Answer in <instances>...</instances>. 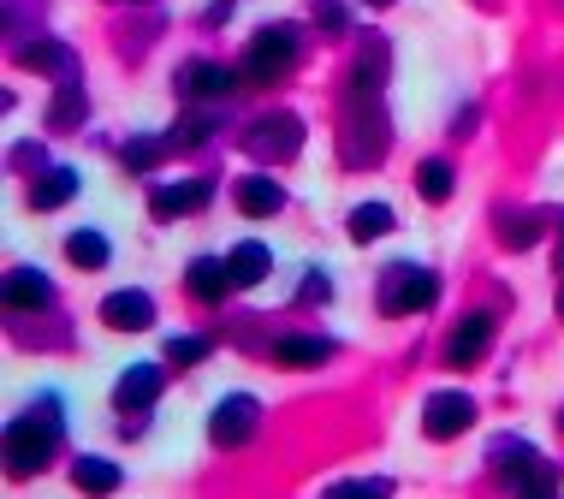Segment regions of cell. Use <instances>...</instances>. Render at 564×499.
Listing matches in <instances>:
<instances>
[{
  "label": "cell",
  "mask_w": 564,
  "mask_h": 499,
  "mask_svg": "<svg viewBox=\"0 0 564 499\" xmlns=\"http://www.w3.org/2000/svg\"><path fill=\"white\" fill-rule=\"evenodd\" d=\"M54 446H59V404H54V399H42L36 411L19 416V422L7 429V470H12V476H36V470H48Z\"/></svg>",
  "instance_id": "1"
},
{
  "label": "cell",
  "mask_w": 564,
  "mask_h": 499,
  "mask_svg": "<svg viewBox=\"0 0 564 499\" xmlns=\"http://www.w3.org/2000/svg\"><path fill=\"white\" fill-rule=\"evenodd\" d=\"M292 66H297V30L292 24L256 30L250 54H243V78H250V84H273V78H285Z\"/></svg>",
  "instance_id": "2"
},
{
  "label": "cell",
  "mask_w": 564,
  "mask_h": 499,
  "mask_svg": "<svg viewBox=\"0 0 564 499\" xmlns=\"http://www.w3.org/2000/svg\"><path fill=\"white\" fill-rule=\"evenodd\" d=\"M434 297H440V280L416 262L387 268V280H380V310L387 315H416V310H429Z\"/></svg>",
  "instance_id": "3"
},
{
  "label": "cell",
  "mask_w": 564,
  "mask_h": 499,
  "mask_svg": "<svg viewBox=\"0 0 564 499\" xmlns=\"http://www.w3.org/2000/svg\"><path fill=\"white\" fill-rule=\"evenodd\" d=\"M469 422H476V399H469V392H434V399L422 404V434H429V441H457Z\"/></svg>",
  "instance_id": "4"
},
{
  "label": "cell",
  "mask_w": 564,
  "mask_h": 499,
  "mask_svg": "<svg viewBox=\"0 0 564 499\" xmlns=\"http://www.w3.org/2000/svg\"><path fill=\"white\" fill-rule=\"evenodd\" d=\"M243 143H250L256 161H292L297 143H303V126H297L292 113H273V119H256Z\"/></svg>",
  "instance_id": "5"
},
{
  "label": "cell",
  "mask_w": 564,
  "mask_h": 499,
  "mask_svg": "<svg viewBox=\"0 0 564 499\" xmlns=\"http://www.w3.org/2000/svg\"><path fill=\"white\" fill-rule=\"evenodd\" d=\"M256 416H262V404H256L250 392H232V399H220V411L208 416V441L215 446H243L256 434Z\"/></svg>",
  "instance_id": "6"
},
{
  "label": "cell",
  "mask_w": 564,
  "mask_h": 499,
  "mask_svg": "<svg viewBox=\"0 0 564 499\" xmlns=\"http://www.w3.org/2000/svg\"><path fill=\"white\" fill-rule=\"evenodd\" d=\"M494 464H511V481H517V488H529V493H553L558 488V470H553V464H541L523 441H494Z\"/></svg>",
  "instance_id": "7"
},
{
  "label": "cell",
  "mask_w": 564,
  "mask_h": 499,
  "mask_svg": "<svg viewBox=\"0 0 564 499\" xmlns=\"http://www.w3.org/2000/svg\"><path fill=\"white\" fill-rule=\"evenodd\" d=\"M487 345H494V315H464V322L452 327V339H446V362L452 369H476V362L487 357Z\"/></svg>",
  "instance_id": "8"
},
{
  "label": "cell",
  "mask_w": 564,
  "mask_h": 499,
  "mask_svg": "<svg viewBox=\"0 0 564 499\" xmlns=\"http://www.w3.org/2000/svg\"><path fill=\"white\" fill-rule=\"evenodd\" d=\"M208 196H215L208 178H185V185H161L155 196H149V208H155V220H178V215H196Z\"/></svg>",
  "instance_id": "9"
},
{
  "label": "cell",
  "mask_w": 564,
  "mask_h": 499,
  "mask_svg": "<svg viewBox=\"0 0 564 499\" xmlns=\"http://www.w3.org/2000/svg\"><path fill=\"white\" fill-rule=\"evenodd\" d=\"M232 89H238V72L215 66V59H191V66L178 72V96L208 101V96H232Z\"/></svg>",
  "instance_id": "10"
},
{
  "label": "cell",
  "mask_w": 564,
  "mask_h": 499,
  "mask_svg": "<svg viewBox=\"0 0 564 499\" xmlns=\"http://www.w3.org/2000/svg\"><path fill=\"white\" fill-rule=\"evenodd\" d=\"M101 322L113 333H143V327H155V304H149V292H113L101 304Z\"/></svg>",
  "instance_id": "11"
},
{
  "label": "cell",
  "mask_w": 564,
  "mask_h": 499,
  "mask_svg": "<svg viewBox=\"0 0 564 499\" xmlns=\"http://www.w3.org/2000/svg\"><path fill=\"white\" fill-rule=\"evenodd\" d=\"M191 297H196V304H220V297L226 292H232V262H220V256H196V262H191Z\"/></svg>",
  "instance_id": "12"
},
{
  "label": "cell",
  "mask_w": 564,
  "mask_h": 499,
  "mask_svg": "<svg viewBox=\"0 0 564 499\" xmlns=\"http://www.w3.org/2000/svg\"><path fill=\"white\" fill-rule=\"evenodd\" d=\"M155 399H161V369L155 362H137V369L119 375V387H113L119 411H143V404H155Z\"/></svg>",
  "instance_id": "13"
},
{
  "label": "cell",
  "mask_w": 564,
  "mask_h": 499,
  "mask_svg": "<svg viewBox=\"0 0 564 499\" xmlns=\"http://www.w3.org/2000/svg\"><path fill=\"white\" fill-rule=\"evenodd\" d=\"M238 208L250 220H268V215H280V208H285V191L273 185L268 173H250V178H238Z\"/></svg>",
  "instance_id": "14"
},
{
  "label": "cell",
  "mask_w": 564,
  "mask_h": 499,
  "mask_svg": "<svg viewBox=\"0 0 564 499\" xmlns=\"http://www.w3.org/2000/svg\"><path fill=\"white\" fill-rule=\"evenodd\" d=\"M72 196H78V173H72V166H48V173L30 185V208H36V215H48V208L72 203Z\"/></svg>",
  "instance_id": "15"
},
{
  "label": "cell",
  "mask_w": 564,
  "mask_h": 499,
  "mask_svg": "<svg viewBox=\"0 0 564 499\" xmlns=\"http://www.w3.org/2000/svg\"><path fill=\"white\" fill-rule=\"evenodd\" d=\"M54 297L48 274H36V268H12L7 274V310H42Z\"/></svg>",
  "instance_id": "16"
},
{
  "label": "cell",
  "mask_w": 564,
  "mask_h": 499,
  "mask_svg": "<svg viewBox=\"0 0 564 499\" xmlns=\"http://www.w3.org/2000/svg\"><path fill=\"white\" fill-rule=\"evenodd\" d=\"M19 59L24 66H36V72H48V78H78V59H72V48L66 42H30V48H19Z\"/></svg>",
  "instance_id": "17"
},
{
  "label": "cell",
  "mask_w": 564,
  "mask_h": 499,
  "mask_svg": "<svg viewBox=\"0 0 564 499\" xmlns=\"http://www.w3.org/2000/svg\"><path fill=\"white\" fill-rule=\"evenodd\" d=\"M327 339H273V362H285V369H315V362H327Z\"/></svg>",
  "instance_id": "18"
},
{
  "label": "cell",
  "mask_w": 564,
  "mask_h": 499,
  "mask_svg": "<svg viewBox=\"0 0 564 499\" xmlns=\"http://www.w3.org/2000/svg\"><path fill=\"white\" fill-rule=\"evenodd\" d=\"M72 481H78L84 493H113L126 476H119V464H108V458H78L72 464Z\"/></svg>",
  "instance_id": "19"
},
{
  "label": "cell",
  "mask_w": 564,
  "mask_h": 499,
  "mask_svg": "<svg viewBox=\"0 0 564 499\" xmlns=\"http://www.w3.org/2000/svg\"><path fill=\"white\" fill-rule=\"evenodd\" d=\"M226 262H232V280H238V285H262L273 256H268V245H256V238H250V245H238Z\"/></svg>",
  "instance_id": "20"
},
{
  "label": "cell",
  "mask_w": 564,
  "mask_h": 499,
  "mask_svg": "<svg viewBox=\"0 0 564 499\" xmlns=\"http://www.w3.org/2000/svg\"><path fill=\"white\" fill-rule=\"evenodd\" d=\"M387 232H392V208H387V203L350 208V238H357V245H369V238H387Z\"/></svg>",
  "instance_id": "21"
},
{
  "label": "cell",
  "mask_w": 564,
  "mask_h": 499,
  "mask_svg": "<svg viewBox=\"0 0 564 499\" xmlns=\"http://www.w3.org/2000/svg\"><path fill=\"white\" fill-rule=\"evenodd\" d=\"M78 119H84V84L66 78V84H59V96H54V108H48V126L54 131H72Z\"/></svg>",
  "instance_id": "22"
},
{
  "label": "cell",
  "mask_w": 564,
  "mask_h": 499,
  "mask_svg": "<svg viewBox=\"0 0 564 499\" xmlns=\"http://www.w3.org/2000/svg\"><path fill=\"white\" fill-rule=\"evenodd\" d=\"M66 256H72L78 268H108V238L84 226V232H72V238H66Z\"/></svg>",
  "instance_id": "23"
},
{
  "label": "cell",
  "mask_w": 564,
  "mask_h": 499,
  "mask_svg": "<svg viewBox=\"0 0 564 499\" xmlns=\"http://www.w3.org/2000/svg\"><path fill=\"white\" fill-rule=\"evenodd\" d=\"M416 185H422L429 203H446V196H452V166L446 161H422L416 166Z\"/></svg>",
  "instance_id": "24"
},
{
  "label": "cell",
  "mask_w": 564,
  "mask_h": 499,
  "mask_svg": "<svg viewBox=\"0 0 564 499\" xmlns=\"http://www.w3.org/2000/svg\"><path fill=\"white\" fill-rule=\"evenodd\" d=\"M499 238H506L511 250H529L541 238V220L535 215H517V220H499Z\"/></svg>",
  "instance_id": "25"
},
{
  "label": "cell",
  "mask_w": 564,
  "mask_h": 499,
  "mask_svg": "<svg viewBox=\"0 0 564 499\" xmlns=\"http://www.w3.org/2000/svg\"><path fill=\"white\" fill-rule=\"evenodd\" d=\"M208 357V339H166V362L173 369H191V362Z\"/></svg>",
  "instance_id": "26"
},
{
  "label": "cell",
  "mask_w": 564,
  "mask_h": 499,
  "mask_svg": "<svg viewBox=\"0 0 564 499\" xmlns=\"http://www.w3.org/2000/svg\"><path fill=\"white\" fill-rule=\"evenodd\" d=\"M161 149H166V143H126V166H137V173H143V166L161 161Z\"/></svg>",
  "instance_id": "27"
},
{
  "label": "cell",
  "mask_w": 564,
  "mask_h": 499,
  "mask_svg": "<svg viewBox=\"0 0 564 499\" xmlns=\"http://www.w3.org/2000/svg\"><path fill=\"white\" fill-rule=\"evenodd\" d=\"M315 297H322V304H327V297H333V285H327V274H310V280H303V304H315Z\"/></svg>",
  "instance_id": "28"
},
{
  "label": "cell",
  "mask_w": 564,
  "mask_h": 499,
  "mask_svg": "<svg viewBox=\"0 0 564 499\" xmlns=\"http://www.w3.org/2000/svg\"><path fill=\"white\" fill-rule=\"evenodd\" d=\"M315 19H322L327 30H339L345 24V7H339V0H322V7H315Z\"/></svg>",
  "instance_id": "29"
},
{
  "label": "cell",
  "mask_w": 564,
  "mask_h": 499,
  "mask_svg": "<svg viewBox=\"0 0 564 499\" xmlns=\"http://www.w3.org/2000/svg\"><path fill=\"white\" fill-rule=\"evenodd\" d=\"M369 7H392V0H369Z\"/></svg>",
  "instance_id": "30"
},
{
  "label": "cell",
  "mask_w": 564,
  "mask_h": 499,
  "mask_svg": "<svg viewBox=\"0 0 564 499\" xmlns=\"http://www.w3.org/2000/svg\"><path fill=\"white\" fill-rule=\"evenodd\" d=\"M558 310H564V292H558Z\"/></svg>",
  "instance_id": "31"
},
{
  "label": "cell",
  "mask_w": 564,
  "mask_h": 499,
  "mask_svg": "<svg viewBox=\"0 0 564 499\" xmlns=\"http://www.w3.org/2000/svg\"><path fill=\"white\" fill-rule=\"evenodd\" d=\"M558 429H564V416H558Z\"/></svg>",
  "instance_id": "32"
},
{
  "label": "cell",
  "mask_w": 564,
  "mask_h": 499,
  "mask_svg": "<svg viewBox=\"0 0 564 499\" xmlns=\"http://www.w3.org/2000/svg\"><path fill=\"white\" fill-rule=\"evenodd\" d=\"M558 226H564V220H558Z\"/></svg>",
  "instance_id": "33"
}]
</instances>
